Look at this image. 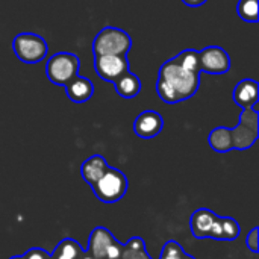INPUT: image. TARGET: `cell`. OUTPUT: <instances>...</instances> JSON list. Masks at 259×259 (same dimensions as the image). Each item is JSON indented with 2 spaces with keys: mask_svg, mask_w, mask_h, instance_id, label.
<instances>
[{
  "mask_svg": "<svg viewBox=\"0 0 259 259\" xmlns=\"http://www.w3.org/2000/svg\"><path fill=\"white\" fill-rule=\"evenodd\" d=\"M200 74L199 52L191 49L184 50L161 65L156 93L159 99L168 105L185 102L199 91Z\"/></svg>",
  "mask_w": 259,
  "mask_h": 259,
  "instance_id": "6da1fadb",
  "label": "cell"
},
{
  "mask_svg": "<svg viewBox=\"0 0 259 259\" xmlns=\"http://www.w3.org/2000/svg\"><path fill=\"white\" fill-rule=\"evenodd\" d=\"M132 49L131 35L114 26L103 27L93 41V53L94 56L103 55H127Z\"/></svg>",
  "mask_w": 259,
  "mask_h": 259,
  "instance_id": "7a4b0ae2",
  "label": "cell"
},
{
  "mask_svg": "<svg viewBox=\"0 0 259 259\" xmlns=\"http://www.w3.org/2000/svg\"><path fill=\"white\" fill-rule=\"evenodd\" d=\"M127 178L123 171L114 167H108L103 176L91 187L96 197L103 203H117L127 193Z\"/></svg>",
  "mask_w": 259,
  "mask_h": 259,
  "instance_id": "3957f363",
  "label": "cell"
},
{
  "mask_svg": "<svg viewBox=\"0 0 259 259\" xmlns=\"http://www.w3.org/2000/svg\"><path fill=\"white\" fill-rule=\"evenodd\" d=\"M80 59L74 53L59 52L49 58L46 64L47 79L58 87H65L74 76L79 74Z\"/></svg>",
  "mask_w": 259,
  "mask_h": 259,
  "instance_id": "277c9868",
  "label": "cell"
},
{
  "mask_svg": "<svg viewBox=\"0 0 259 259\" xmlns=\"http://www.w3.org/2000/svg\"><path fill=\"white\" fill-rule=\"evenodd\" d=\"M12 50L21 62L38 64L46 59L49 53V46L42 36L32 32H21L14 36Z\"/></svg>",
  "mask_w": 259,
  "mask_h": 259,
  "instance_id": "5b68a950",
  "label": "cell"
},
{
  "mask_svg": "<svg viewBox=\"0 0 259 259\" xmlns=\"http://www.w3.org/2000/svg\"><path fill=\"white\" fill-rule=\"evenodd\" d=\"M231 137L234 150H247L256 143L259 137V114L255 108L243 109L238 124L231 129Z\"/></svg>",
  "mask_w": 259,
  "mask_h": 259,
  "instance_id": "8992f818",
  "label": "cell"
},
{
  "mask_svg": "<svg viewBox=\"0 0 259 259\" xmlns=\"http://www.w3.org/2000/svg\"><path fill=\"white\" fill-rule=\"evenodd\" d=\"M94 70L102 80L114 83L120 76L129 71L127 55H103L94 56Z\"/></svg>",
  "mask_w": 259,
  "mask_h": 259,
  "instance_id": "52a82bcc",
  "label": "cell"
},
{
  "mask_svg": "<svg viewBox=\"0 0 259 259\" xmlns=\"http://www.w3.org/2000/svg\"><path fill=\"white\" fill-rule=\"evenodd\" d=\"M199 67L202 73L226 74L231 70V58L225 49L208 46L199 52Z\"/></svg>",
  "mask_w": 259,
  "mask_h": 259,
  "instance_id": "ba28073f",
  "label": "cell"
},
{
  "mask_svg": "<svg viewBox=\"0 0 259 259\" xmlns=\"http://www.w3.org/2000/svg\"><path fill=\"white\" fill-rule=\"evenodd\" d=\"M162 127H164V118L156 111H143L134 121L135 135L144 140L158 137Z\"/></svg>",
  "mask_w": 259,
  "mask_h": 259,
  "instance_id": "9c48e42d",
  "label": "cell"
},
{
  "mask_svg": "<svg viewBox=\"0 0 259 259\" xmlns=\"http://www.w3.org/2000/svg\"><path fill=\"white\" fill-rule=\"evenodd\" d=\"M234 102L241 108H255L259 99V85L255 79H243L240 80L232 93Z\"/></svg>",
  "mask_w": 259,
  "mask_h": 259,
  "instance_id": "30bf717a",
  "label": "cell"
},
{
  "mask_svg": "<svg viewBox=\"0 0 259 259\" xmlns=\"http://www.w3.org/2000/svg\"><path fill=\"white\" fill-rule=\"evenodd\" d=\"M67 97L74 103H85L94 96V83L83 77V76H74L65 87Z\"/></svg>",
  "mask_w": 259,
  "mask_h": 259,
  "instance_id": "8fae6325",
  "label": "cell"
},
{
  "mask_svg": "<svg viewBox=\"0 0 259 259\" xmlns=\"http://www.w3.org/2000/svg\"><path fill=\"white\" fill-rule=\"evenodd\" d=\"M115 238L106 228H96L88 240L87 253L96 259H105L106 250Z\"/></svg>",
  "mask_w": 259,
  "mask_h": 259,
  "instance_id": "7c38bea8",
  "label": "cell"
},
{
  "mask_svg": "<svg viewBox=\"0 0 259 259\" xmlns=\"http://www.w3.org/2000/svg\"><path fill=\"white\" fill-rule=\"evenodd\" d=\"M214 220H215V214L211 209L200 208V209L194 211L191 215V220H190V228H191L193 237L197 240L208 238Z\"/></svg>",
  "mask_w": 259,
  "mask_h": 259,
  "instance_id": "4fadbf2b",
  "label": "cell"
},
{
  "mask_svg": "<svg viewBox=\"0 0 259 259\" xmlns=\"http://www.w3.org/2000/svg\"><path fill=\"white\" fill-rule=\"evenodd\" d=\"M108 167H109V164L106 162V159L102 155H93L83 161V164L80 167V175H82L83 181L90 187H93L103 176V173L108 170Z\"/></svg>",
  "mask_w": 259,
  "mask_h": 259,
  "instance_id": "5bb4252c",
  "label": "cell"
},
{
  "mask_svg": "<svg viewBox=\"0 0 259 259\" xmlns=\"http://www.w3.org/2000/svg\"><path fill=\"white\" fill-rule=\"evenodd\" d=\"M141 79L138 76H135L134 73L127 71L123 76H120L115 82H114V88L117 91V94L123 99H134L141 93Z\"/></svg>",
  "mask_w": 259,
  "mask_h": 259,
  "instance_id": "9a60e30c",
  "label": "cell"
},
{
  "mask_svg": "<svg viewBox=\"0 0 259 259\" xmlns=\"http://www.w3.org/2000/svg\"><path fill=\"white\" fill-rule=\"evenodd\" d=\"M208 143L219 153H228V152L234 150L231 129L225 127V126H219V127L212 129L211 134L208 135Z\"/></svg>",
  "mask_w": 259,
  "mask_h": 259,
  "instance_id": "2e32d148",
  "label": "cell"
},
{
  "mask_svg": "<svg viewBox=\"0 0 259 259\" xmlns=\"http://www.w3.org/2000/svg\"><path fill=\"white\" fill-rule=\"evenodd\" d=\"M83 253H85V250L82 249V246H80L77 241H74L73 238H65V240H62V241L56 246V249H55V252L50 255V258L82 259Z\"/></svg>",
  "mask_w": 259,
  "mask_h": 259,
  "instance_id": "e0dca14e",
  "label": "cell"
},
{
  "mask_svg": "<svg viewBox=\"0 0 259 259\" xmlns=\"http://www.w3.org/2000/svg\"><path fill=\"white\" fill-rule=\"evenodd\" d=\"M121 259H152L147 252H146V244L144 240L140 237H134L127 241V244H124L123 249V255Z\"/></svg>",
  "mask_w": 259,
  "mask_h": 259,
  "instance_id": "ac0fdd59",
  "label": "cell"
},
{
  "mask_svg": "<svg viewBox=\"0 0 259 259\" xmlns=\"http://www.w3.org/2000/svg\"><path fill=\"white\" fill-rule=\"evenodd\" d=\"M238 17L247 23H258L259 0H238L237 5Z\"/></svg>",
  "mask_w": 259,
  "mask_h": 259,
  "instance_id": "d6986e66",
  "label": "cell"
},
{
  "mask_svg": "<svg viewBox=\"0 0 259 259\" xmlns=\"http://www.w3.org/2000/svg\"><path fill=\"white\" fill-rule=\"evenodd\" d=\"M241 229L235 219L222 217V241H232L237 240Z\"/></svg>",
  "mask_w": 259,
  "mask_h": 259,
  "instance_id": "ffe728a7",
  "label": "cell"
},
{
  "mask_svg": "<svg viewBox=\"0 0 259 259\" xmlns=\"http://www.w3.org/2000/svg\"><path fill=\"white\" fill-rule=\"evenodd\" d=\"M184 255V249L178 241H167L165 246L162 247L159 259H181Z\"/></svg>",
  "mask_w": 259,
  "mask_h": 259,
  "instance_id": "44dd1931",
  "label": "cell"
},
{
  "mask_svg": "<svg viewBox=\"0 0 259 259\" xmlns=\"http://www.w3.org/2000/svg\"><path fill=\"white\" fill-rule=\"evenodd\" d=\"M123 249H124V244H121V243H118L117 240H114V241L111 243V246L108 247V250H106V256H105V259H121Z\"/></svg>",
  "mask_w": 259,
  "mask_h": 259,
  "instance_id": "7402d4cb",
  "label": "cell"
},
{
  "mask_svg": "<svg viewBox=\"0 0 259 259\" xmlns=\"http://www.w3.org/2000/svg\"><path fill=\"white\" fill-rule=\"evenodd\" d=\"M246 244L247 247L253 252V253H258L259 252V229L258 228H253L250 231V234L247 235L246 238Z\"/></svg>",
  "mask_w": 259,
  "mask_h": 259,
  "instance_id": "603a6c76",
  "label": "cell"
},
{
  "mask_svg": "<svg viewBox=\"0 0 259 259\" xmlns=\"http://www.w3.org/2000/svg\"><path fill=\"white\" fill-rule=\"evenodd\" d=\"M24 259H52L50 258V253H47L44 249H39V247H33V249H29L24 255Z\"/></svg>",
  "mask_w": 259,
  "mask_h": 259,
  "instance_id": "cb8c5ba5",
  "label": "cell"
},
{
  "mask_svg": "<svg viewBox=\"0 0 259 259\" xmlns=\"http://www.w3.org/2000/svg\"><path fill=\"white\" fill-rule=\"evenodd\" d=\"M208 0H182L184 5L190 6V8H199V6H203Z\"/></svg>",
  "mask_w": 259,
  "mask_h": 259,
  "instance_id": "d4e9b609",
  "label": "cell"
},
{
  "mask_svg": "<svg viewBox=\"0 0 259 259\" xmlns=\"http://www.w3.org/2000/svg\"><path fill=\"white\" fill-rule=\"evenodd\" d=\"M181 259H196L194 258V256H191V255H188V253H185V252H184V255H182V258Z\"/></svg>",
  "mask_w": 259,
  "mask_h": 259,
  "instance_id": "484cf974",
  "label": "cell"
},
{
  "mask_svg": "<svg viewBox=\"0 0 259 259\" xmlns=\"http://www.w3.org/2000/svg\"><path fill=\"white\" fill-rule=\"evenodd\" d=\"M82 259H96V258H93L91 255H88V253L85 252V253H83V256H82Z\"/></svg>",
  "mask_w": 259,
  "mask_h": 259,
  "instance_id": "4316f807",
  "label": "cell"
},
{
  "mask_svg": "<svg viewBox=\"0 0 259 259\" xmlns=\"http://www.w3.org/2000/svg\"><path fill=\"white\" fill-rule=\"evenodd\" d=\"M9 259H24V258H23V255H20V256H11Z\"/></svg>",
  "mask_w": 259,
  "mask_h": 259,
  "instance_id": "83f0119b",
  "label": "cell"
}]
</instances>
